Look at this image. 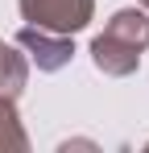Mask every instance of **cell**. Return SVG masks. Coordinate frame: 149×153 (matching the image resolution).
<instances>
[{
	"label": "cell",
	"mask_w": 149,
	"mask_h": 153,
	"mask_svg": "<svg viewBox=\"0 0 149 153\" xmlns=\"http://www.w3.org/2000/svg\"><path fill=\"white\" fill-rule=\"evenodd\" d=\"M145 46H149V13L145 8H120V13H112L104 33L91 42V62L104 75L124 79L141 66Z\"/></svg>",
	"instance_id": "obj_1"
},
{
	"label": "cell",
	"mask_w": 149,
	"mask_h": 153,
	"mask_svg": "<svg viewBox=\"0 0 149 153\" xmlns=\"http://www.w3.org/2000/svg\"><path fill=\"white\" fill-rule=\"evenodd\" d=\"M25 25L50 29V33H79L91 25L95 17V0H17Z\"/></svg>",
	"instance_id": "obj_2"
},
{
	"label": "cell",
	"mask_w": 149,
	"mask_h": 153,
	"mask_svg": "<svg viewBox=\"0 0 149 153\" xmlns=\"http://www.w3.org/2000/svg\"><path fill=\"white\" fill-rule=\"evenodd\" d=\"M17 46L37 62V71H62L74 58L71 33H50V29H37V25H25L17 33Z\"/></svg>",
	"instance_id": "obj_3"
},
{
	"label": "cell",
	"mask_w": 149,
	"mask_h": 153,
	"mask_svg": "<svg viewBox=\"0 0 149 153\" xmlns=\"http://www.w3.org/2000/svg\"><path fill=\"white\" fill-rule=\"evenodd\" d=\"M29 83V58H25L17 46L0 42V95L4 100H17Z\"/></svg>",
	"instance_id": "obj_4"
},
{
	"label": "cell",
	"mask_w": 149,
	"mask_h": 153,
	"mask_svg": "<svg viewBox=\"0 0 149 153\" xmlns=\"http://www.w3.org/2000/svg\"><path fill=\"white\" fill-rule=\"evenodd\" d=\"M25 149H29V137L17 116V100L0 95V153H25Z\"/></svg>",
	"instance_id": "obj_5"
},
{
	"label": "cell",
	"mask_w": 149,
	"mask_h": 153,
	"mask_svg": "<svg viewBox=\"0 0 149 153\" xmlns=\"http://www.w3.org/2000/svg\"><path fill=\"white\" fill-rule=\"evenodd\" d=\"M137 4H141V8H145V13H149V0H137Z\"/></svg>",
	"instance_id": "obj_6"
}]
</instances>
